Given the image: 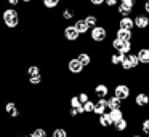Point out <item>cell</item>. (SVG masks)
I'll return each mask as SVG.
<instances>
[{"mask_svg": "<svg viewBox=\"0 0 149 137\" xmlns=\"http://www.w3.org/2000/svg\"><path fill=\"white\" fill-rule=\"evenodd\" d=\"M0 21L7 30H16L18 27H21V22H23L19 8L0 5Z\"/></svg>", "mask_w": 149, "mask_h": 137, "instance_id": "cell-1", "label": "cell"}, {"mask_svg": "<svg viewBox=\"0 0 149 137\" xmlns=\"http://www.w3.org/2000/svg\"><path fill=\"white\" fill-rule=\"evenodd\" d=\"M109 34H111V29L107 27L106 24H98L95 27H90V32H88V40L98 46L101 45H106V41H109Z\"/></svg>", "mask_w": 149, "mask_h": 137, "instance_id": "cell-2", "label": "cell"}, {"mask_svg": "<svg viewBox=\"0 0 149 137\" xmlns=\"http://www.w3.org/2000/svg\"><path fill=\"white\" fill-rule=\"evenodd\" d=\"M111 92H112L116 97H119L120 101L128 102L133 96V88H132L130 83L125 81V80H120V81L114 83V85L111 86Z\"/></svg>", "mask_w": 149, "mask_h": 137, "instance_id": "cell-3", "label": "cell"}, {"mask_svg": "<svg viewBox=\"0 0 149 137\" xmlns=\"http://www.w3.org/2000/svg\"><path fill=\"white\" fill-rule=\"evenodd\" d=\"M61 37L71 45H77L82 40V35L79 34V30L75 29V25L72 22H68L66 25L61 27Z\"/></svg>", "mask_w": 149, "mask_h": 137, "instance_id": "cell-4", "label": "cell"}, {"mask_svg": "<svg viewBox=\"0 0 149 137\" xmlns=\"http://www.w3.org/2000/svg\"><path fill=\"white\" fill-rule=\"evenodd\" d=\"M132 105L139 112L148 110V102H149V91H144V89H136V92L133 94V97L130 99Z\"/></svg>", "mask_w": 149, "mask_h": 137, "instance_id": "cell-5", "label": "cell"}, {"mask_svg": "<svg viewBox=\"0 0 149 137\" xmlns=\"http://www.w3.org/2000/svg\"><path fill=\"white\" fill-rule=\"evenodd\" d=\"M90 91H91V96H93L95 99L107 97V96L111 94V85H109V81H106V80H98V81L91 83Z\"/></svg>", "mask_w": 149, "mask_h": 137, "instance_id": "cell-6", "label": "cell"}, {"mask_svg": "<svg viewBox=\"0 0 149 137\" xmlns=\"http://www.w3.org/2000/svg\"><path fill=\"white\" fill-rule=\"evenodd\" d=\"M64 62H66V72H68V75H71V76H82L84 75L85 67L82 65L80 61H79L75 56L66 57Z\"/></svg>", "mask_w": 149, "mask_h": 137, "instance_id": "cell-7", "label": "cell"}, {"mask_svg": "<svg viewBox=\"0 0 149 137\" xmlns=\"http://www.w3.org/2000/svg\"><path fill=\"white\" fill-rule=\"evenodd\" d=\"M138 67H139V61H138V57H136L135 51H132V53L123 56V61H122V64H120V70H122L123 73L135 72Z\"/></svg>", "mask_w": 149, "mask_h": 137, "instance_id": "cell-8", "label": "cell"}, {"mask_svg": "<svg viewBox=\"0 0 149 137\" xmlns=\"http://www.w3.org/2000/svg\"><path fill=\"white\" fill-rule=\"evenodd\" d=\"M109 48L114 51H120L123 54H128L132 51H135V43L133 41H123V40L112 37V38H109Z\"/></svg>", "mask_w": 149, "mask_h": 137, "instance_id": "cell-9", "label": "cell"}, {"mask_svg": "<svg viewBox=\"0 0 149 137\" xmlns=\"http://www.w3.org/2000/svg\"><path fill=\"white\" fill-rule=\"evenodd\" d=\"M133 22H135V29L139 32H144L149 29V14L144 11H135L133 13Z\"/></svg>", "mask_w": 149, "mask_h": 137, "instance_id": "cell-10", "label": "cell"}, {"mask_svg": "<svg viewBox=\"0 0 149 137\" xmlns=\"http://www.w3.org/2000/svg\"><path fill=\"white\" fill-rule=\"evenodd\" d=\"M135 53L139 61V65L148 67L149 65V45H139V46H136Z\"/></svg>", "mask_w": 149, "mask_h": 137, "instance_id": "cell-11", "label": "cell"}, {"mask_svg": "<svg viewBox=\"0 0 149 137\" xmlns=\"http://www.w3.org/2000/svg\"><path fill=\"white\" fill-rule=\"evenodd\" d=\"M50 137H71V127L68 124H55L50 127Z\"/></svg>", "mask_w": 149, "mask_h": 137, "instance_id": "cell-12", "label": "cell"}, {"mask_svg": "<svg viewBox=\"0 0 149 137\" xmlns=\"http://www.w3.org/2000/svg\"><path fill=\"white\" fill-rule=\"evenodd\" d=\"M112 32H114L112 37L119 38V40H123V41H133L135 40V30H127V29L114 27Z\"/></svg>", "mask_w": 149, "mask_h": 137, "instance_id": "cell-13", "label": "cell"}, {"mask_svg": "<svg viewBox=\"0 0 149 137\" xmlns=\"http://www.w3.org/2000/svg\"><path fill=\"white\" fill-rule=\"evenodd\" d=\"M123 56H125V54L120 53V51L111 50L109 54H107V64H109L111 67H114V69H117V67H120V64H122Z\"/></svg>", "mask_w": 149, "mask_h": 137, "instance_id": "cell-14", "label": "cell"}, {"mask_svg": "<svg viewBox=\"0 0 149 137\" xmlns=\"http://www.w3.org/2000/svg\"><path fill=\"white\" fill-rule=\"evenodd\" d=\"M116 27H119V29H127V30H135L133 16H120V18L116 21Z\"/></svg>", "mask_w": 149, "mask_h": 137, "instance_id": "cell-15", "label": "cell"}, {"mask_svg": "<svg viewBox=\"0 0 149 137\" xmlns=\"http://www.w3.org/2000/svg\"><path fill=\"white\" fill-rule=\"evenodd\" d=\"M104 112H107V97H98V99H95L93 113H91V115L98 116V115L104 113Z\"/></svg>", "mask_w": 149, "mask_h": 137, "instance_id": "cell-16", "label": "cell"}, {"mask_svg": "<svg viewBox=\"0 0 149 137\" xmlns=\"http://www.w3.org/2000/svg\"><path fill=\"white\" fill-rule=\"evenodd\" d=\"M72 24L75 25V29L79 30V34L82 35V37H87L88 32H90V25L87 24V21H85L84 18H75L74 21H72Z\"/></svg>", "mask_w": 149, "mask_h": 137, "instance_id": "cell-17", "label": "cell"}, {"mask_svg": "<svg viewBox=\"0 0 149 137\" xmlns=\"http://www.w3.org/2000/svg\"><path fill=\"white\" fill-rule=\"evenodd\" d=\"M96 124L101 127V129H111V127H112V120H111L109 113L104 112V113L98 115L96 116Z\"/></svg>", "mask_w": 149, "mask_h": 137, "instance_id": "cell-18", "label": "cell"}, {"mask_svg": "<svg viewBox=\"0 0 149 137\" xmlns=\"http://www.w3.org/2000/svg\"><path fill=\"white\" fill-rule=\"evenodd\" d=\"M39 2L45 11H56L61 6L63 0H39Z\"/></svg>", "mask_w": 149, "mask_h": 137, "instance_id": "cell-19", "label": "cell"}, {"mask_svg": "<svg viewBox=\"0 0 149 137\" xmlns=\"http://www.w3.org/2000/svg\"><path fill=\"white\" fill-rule=\"evenodd\" d=\"M112 108H123V101H120L114 94H109L107 96V110H112Z\"/></svg>", "mask_w": 149, "mask_h": 137, "instance_id": "cell-20", "label": "cell"}, {"mask_svg": "<svg viewBox=\"0 0 149 137\" xmlns=\"http://www.w3.org/2000/svg\"><path fill=\"white\" fill-rule=\"evenodd\" d=\"M31 132L34 134V137H48L50 136V129L47 126H42V124H36L31 129Z\"/></svg>", "mask_w": 149, "mask_h": 137, "instance_id": "cell-21", "label": "cell"}, {"mask_svg": "<svg viewBox=\"0 0 149 137\" xmlns=\"http://www.w3.org/2000/svg\"><path fill=\"white\" fill-rule=\"evenodd\" d=\"M114 13H116L117 16H133V13H135V10L133 8H128V6H123V5H117L116 8H114Z\"/></svg>", "mask_w": 149, "mask_h": 137, "instance_id": "cell-22", "label": "cell"}, {"mask_svg": "<svg viewBox=\"0 0 149 137\" xmlns=\"http://www.w3.org/2000/svg\"><path fill=\"white\" fill-rule=\"evenodd\" d=\"M84 19L87 21V24L90 25V27H95V25L100 24V16H98V13L87 11V13H85V16H84Z\"/></svg>", "mask_w": 149, "mask_h": 137, "instance_id": "cell-23", "label": "cell"}, {"mask_svg": "<svg viewBox=\"0 0 149 137\" xmlns=\"http://www.w3.org/2000/svg\"><path fill=\"white\" fill-rule=\"evenodd\" d=\"M107 113H109L111 120H112V124L125 116V110L123 108H112V110H107Z\"/></svg>", "mask_w": 149, "mask_h": 137, "instance_id": "cell-24", "label": "cell"}, {"mask_svg": "<svg viewBox=\"0 0 149 137\" xmlns=\"http://www.w3.org/2000/svg\"><path fill=\"white\" fill-rule=\"evenodd\" d=\"M141 2V0H119L120 5L123 6H128V8H133L136 11V6H138V3Z\"/></svg>", "mask_w": 149, "mask_h": 137, "instance_id": "cell-25", "label": "cell"}, {"mask_svg": "<svg viewBox=\"0 0 149 137\" xmlns=\"http://www.w3.org/2000/svg\"><path fill=\"white\" fill-rule=\"evenodd\" d=\"M93 105H95V99L91 97L90 101H87V102L84 104V112H85L87 115H91V113H93Z\"/></svg>", "mask_w": 149, "mask_h": 137, "instance_id": "cell-26", "label": "cell"}, {"mask_svg": "<svg viewBox=\"0 0 149 137\" xmlns=\"http://www.w3.org/2000/svg\"><path fill=\"white\" fill-rule=\"evenodd\" d=\"M88 6L91 8H96V10H101L104 6V0H87Z\"/></svg>", "mask_w": 149, "mask_h": 137, "instance_id": "cell-27", "label": "cell"}, {"mask_svg": "<svg viewBox=\"0 0 149 137\" xmlns=\"http://www.w3.org/2000/svg\"><path fill=\"white\" fill-rule=\"evenodd\" d=\"M5 6H15V8H19L21 0H0Z\"/></svg>", "mask_w": 149, "mask_h": 137, "instance_id": "cell-28", "label": "cell"}, {"mask_svg": "<svg viewBox=\"0 0 149 137\" xmlns=\"http://www.w3.org/2000/svg\"><path fill=\"white\" fill-rule=\"evenodd\" d=\"M119 5V0H104V8L106 10H114Z\"/></svg>", "mask_w": 149, "mask_h": 137, "instance_id": "cell-29", "label": "cell"}, {"mask_svg": "<svg viewBox=\"0 0 149 137\" xmlns=\"http://www.w3.org/2000/svg\"><path fill=\"white\" fill-rule=\"evenodd\" d=\"M141 6H143V11H144L146 14H149V0H143Z\"/></svg>", "mask_w": 149, "mask_h": 137, "instance_id": "cell-30", "label": "cell"}, {"mask_svg": "<svg viewBox=\"0 0 149 137\" xmlns=\"http://www.w3.org/2000/svg\"><path fill=\"white\" fill-rule=\"evenodd\" d=\"M128 137H144V136H143V134L139 132L138 129H135L133 132H130V136H128Z\"/></svg>", "mask_w": 149, "mask_h": 137, "instance_id": "cell-31", "label": "cell"}, {"mask_svg": "<svg viewBox=\"0 0 149 137\" xmlns=\"http://www.w3.org/2000/svg\"><path fill=\"white\" fill-rule=\"evenodd\" d=\"M34 2H36V0H21V3H23L24 6H31Z\"/></svg>", "mask_w": 149, "mask_h": 137, "instance_id": "cell-32", "label": "cell"}, {"mask_svg": "<svg viewBox=\"0 0 149 137\" xmlns=\"http://www.w3.org/2000/svg\"><path fill=\"white\" fill-rule=\"evenodd\" d=\"M21 134H23V137H34V134L31 132V131L29 132H21Z\"/></svg>", "mask_w": 149, "mask_h": 137, "instance_id": "cell-33", "label": "cell"}, {"mask_svg": "<svg viewBox=\"0 0 149 137\" xmlns=\"http://www.w3.org/2000/svg\"><path fill=\"white\" fill-rule=\"evenodd\" d=\"M8 137H23V134H21V132H16V134H11V136H8Z\"/></svg>", "mask_w": 149, "mask_h": 137, "instance_id": "cell-34", "label": "cell"}, {"mask_svg": "<svg viewBox=\"0 0 149 137\" xmlns=\"http://www.w3.org/2000/svg\"><path fill=\"white\" fill-rule=\"evenodd\" d=\"M148 108H149V102H148Z\"/></svg>", "mask_w": 149, "mask_h": 137, "instance_id": "cell-35", "label": "cell"}, {"mask_svg": "<svg viewBox=\"0 0 149 137\" xmlns=\"http://www.w3.org/2000/svg\"><path fill=\"white\" fill-rule=\"evenodd\" d=\"M0 5H2V2H0Z\"/></svg>", "mask_w": 149, "mask_h": 137, "instance_id": "cell-36", "label": "cell"}]
</instances>
